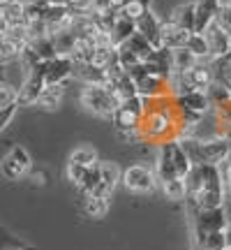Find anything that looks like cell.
<instances>
[{"label": "cell", "mask_w": 231, "mask_h": 250, "mask_svg": "<svg viewBox=\"0 0 231 250\" xmlns=\"http://www.w3.org/2000/svg\"><path fill=\"white\" fill-rule=\"evenodd\" d=\"M187 199L190 211L217 208L227 204V181L220 165H194L187 174Z\"/></svg>", "instance_id": "obj_1"}, {"label": "cell", "mask_w": 231, "mask_h": 250, "mask_svg": "<svg viewBox=\"0 0 231 250\" xmlns=\"http://www.w3.org/2000/svg\"><path fill=\"white\" fill-rule=\"evenodd\" d=\"M180 144L187 151L192 165H222L231 155V142L224 137H211V139L187 137Z\"/></svg>", "instance_id": "obj_2"}, {"label": "cell", "mask_w": 231, "mask_h": 250, "mask_svg": "<svg viewBox=\"0 0 231 250\" xmlns=\"http://www.w3.org/2000/svg\"><path fill=\"white\" fill-rule=\"evenodd\" d=\"M81 104L88 109L90 114L104 118V121H114L116 111L123 107V102L118 100V95L109 86H83Z\"/></svg>", "instance_id": "obj_3"}, {"label": "cell", "mask_w": 231, "mask_h": 250, "mask_svg": "<svg viewBox=\"0 0 231 250\" xmlns=\"http://www.w3.org/2000/svg\"><path fill=\"white\" fill-rule=\"evenodd\" d=\"M190 223H192V236H204V234L227 229V225H229L227 206L194 208V211H190Z\"/></svg>", "instance_id": "obj_4"}, {"label": "cell", "mask_w": 231, "mask_h": 250, "mask_svg": "<svg viewBox=\"0 0 231 250\" xmlns=\"http://www.w3.org/2000/svg\"><path fill=\"white\" fill-rule=\"evenodd\" d=\"M157 174L155 169L146 167V165H130L127 169L123 171V186L130 190V192H136V195H148L157 188Z\"/></svg>", "instance_id": "obj_5"}, {"label": "cell", "mask_w": 231, "mask_h": 250, "mask_svg": "<svg viewBox=\"0 0 231 250\" xmlns=\"http://www.w3.org/2000/svg\"><path fill=\"white\" fill-rule=\"evenodd\" d=\"M30 167H33V160H30V153L23 146H12L9 153L0 162V171H2V176L7 181H19L28 176Z\"/></svg>", "instance_id": "obj_6"}, {"label": "cell", "mask_w": 231, "mask_h": 250, "mask_svg": "<svg viewBox=\"0 0 231 250\" xmlns=\"http://www.w3.org/2000/svg\"><path fill=\"white\" fill-rule=\"evenodd\" d=\"M44 62H39L35 70L28 72L23 86L19 88V104H21V107H33V104H39V98H42V93H44V88H46Z\"/></svg>", "instance_id": "obj_7"}, {"label": "cell", "mask_w": 231, "mask_h": 250, "mask_svg": "<svg viewBox=\"0 0 231 250\" xmlns=\"http://www.w3.org/2000/svg\"><path fill=\"white\" fill-rule=\"evenodd\" d=\"M74 70H77V62L72 61L70 56H58L54 61H46L44 62L46 86H51V83H67V79L74 77Z\"/></svg>", "instance_id": "obj_8"}, {"label": "cell", "mask_w": 231, "mask_h": 250, "mask_svg": "<svg viewBox=\"0 0 231 250\" xmlns=\"http://www.w3.org/2000/svg\"><path fill=\"white\" fill-rule=\"evenodd\" d=\"M204 35L208 40V46H211V61L213 58H224V56L231 54V35L217 21H213L208 26V30H206Z\"/></svg>", "instance_id": "obj_9"}, {"label": "cell", "mask_w": 231, "mask_h": 250, "mask_svg": "<svg viewBox=\"0 0 231 250\" xmlns=\"http://www.w3.org/2000/svg\"><path fill=\"white\" fill-rule=\"evenodd\" d=\"M0 23L9 28H28L26 2L19 0H2L0 2Z\"/></svg>", "instance_id": "obj_10"}, {"label": "cell", "mask_w": 231, "mask_h": 250, "mask_svg": "<svg viewBox=\"0 0 231 250\" xmlns=\"http://www.w3.org/2000/svg\"><path fill=\"white\" fill-rule=\"evenodd\" d=\"M99 188L93 192V195H104V197H111L114 195V190L118 183H123V171L120 167L111 160H104L99 162Z\"/></svg>", "instance_id": "obj_11"}, {"label": "cell", "mask_w": 231, "mask_h": 250, "mask_svg": "<svg viewBox=\"0 0 231 250\" xmlns=\"http://www.w3.org/2000/svg\"><path fill=\"white\" fill-rule=\"evenodd\" d=\"M136 33H141L146 40H151V44L155 49H162V21L155 14H153V9H148L146 14H143L139 21H136Z\"/></svg>", "instance_id": "obj_12"}, {"label": "cell", "mask_w": 231, "mask_h": 250, "mask_svg": "<svg viewBox=\"0 0 231 250\" xmlns=\"http://www.w3.org/2000/svg\"><path fill=\"white\" fill-rule=\"evenodd\" d=\"M183 77L194 90H208V86L215 81V72L211 67V61H201L196 67L183 72Z\"/></svg>", "instance_id": "obj_13"}, {"label": "cell", "mask_w": 231, "mask_h": 250, "mask_svg": "<svg viewBox=\"0 0 231 250\" xmlns=\"http://www.w3.org/2000/svg\"><path fill=\"white\" fill-rule=\"evenodd\" d=\"M196 33H206L208 26L213 23L220 9H222V0H196Z\"/></svg>", "instance_id": "obj_14"}, {"label": "cell", "mask_w": 231, "mask_h": 250, "mask_svg": "<svg viewBox=\"0 0 231 250\" xmlns=\"http://www.w3.org/2000/svg\"><path fill=\"white\" fill-rule=\"evenodd\" d=\"M190 35H192V33L183 30L173 19L162 21V44L167 46V49H180V46H185Z\"/></svg>", "instance_id": "obj_15"}, {"label": "cell", "mask_w": 231, "mask_h": 250, "mask_svg": "<svg viewBox=\"0 0 231 250\" xmlns=\"http://www.w3.org/2000/svg\"><path fill=\"white\" fill-rule=\"evenodd\" d=\"M74 79H79L83 86H107L109 83V72L97 65H77L74 70Z\"/></svg>", "instance_id": "obj_16"}, {"label": "cell", "mask_w": 231, "mask_h": 250, "mask_svg": "<svg viewBox=\"0 0 231 250\" xmlns=\"http://www.w3.org/2000/svg\"><path fill=\"white\" fill-rule=\"evenodd\" d=\"M95 49H97V42H95L93 37L77 35V42H74V49H72L70 58L77 62V65H88V62H93Z\"/></svg>", "instance_id": "obj_17"}, {"label": "cell", "mask_w": 231, "mask_h": 250, "mask_svg": "<svg viewBox=\"0 0 231 250\" xmlns=\"http://www.w3.org/2000/svg\"><path fill=\"white\" fill-rule=\"evenodd\" d=\"M171 19H173V21H176L183 30H187V33H196V5H194V2L178 5V7L173 9Z\"/></svg>", "instance_id": "obj_18"}, {"label": "cell", "mask_w": 231, "mask_h": 250, "mask_svg": "<svg viewBox=\"0 0 231 250\" xmlns=\"http://www.w3.org/2000/svg\"><path fill=\"white\" fill-rule=\"evenodd\" d=\"M178 100H180L187 109H192V111L201 114V116L211 114V109H213L211 100H208V95H206V90H192V93H187L185 98H178Z\"/></svg>", "instance_id": "obj_19"}, {"label": "cell", "mask_w": 231, "mask_h": 250, "mask_svg": "<svg viewBox=\"0 0 231 250\" xmlns=\"http://www.w3.org/2000/svg\"><path fill=\"white\" fill-rule=\"evenodd\" d=\"M111 197H104V195H88L86 197V202H83V211L88 218H104L109 213V202Z\"/></svg>", "instance_id": "obj_20"}, {"label": "cell", "mask_w": 231, "mask_h": 250, "mask_svg": "<svg viewBox=\"0 0 231 250\" xmlns=\"http://www.w3.org/2000/svg\"><path fill=\"white\" fill-rule=\"evenodd\" d=\"M134 33H136V21L120 17L118 21H116L114 30H111V37H114V44H116V46H120V44H125V42H130Z\"/></svg>", "instance_id": "obj_21"}, {"label": "cell", "mask_w": 231, "mask_h": 250, "mask_svg": "<svg viewBox=\"0 0 231 250\" xmlns=\"http://www.w3.org/2000/svg\"><path fill=\"white\" fill-rule=\"evenodd\" d=\"M62 98H65V83H51V86H46L44 93H42V98H39V107L54 111V109L60 107Z\"/></svg>", "instance_id": "obj_22"}, {"label": "cell", "mask_w": 231, "mask_h": 250, "mask_svg": "<svg viewBox=\"0 0 231 250\" xmlns=\"http://www.w3.org/2000/svg\"><path fill=\"white\" fill-rule=\"evenodd\" d=\"M171 54H173V72H187V70H192V67H196L199 65V58H196L187 46H180V49H171Z\"/></svg>", "instance_id": "obj_23"}, {"label": "cell", "mask_w": 231, "mask_h": 250, "mask_svg": "<svg viewBox=\"0 0 231 250\" xmlns=\"http://www.w3.org/2000/svg\"><path fill=\"white\" fill-rule=\"evenodd\" d=\"M162 192L167 199L171 202H185L187 199V181L185 179H171V181H164L160 183Z\"/></svg>", "instance_id": "obj_24"}, {"label": "cell", "mask_w": 231, "mask_h": 250, "mask_svg": "<svg viewBox=\"0 0 231 250\" xmlns=\"http://www.w3.org/2000/svg\"><path fill=\"white\" fill-rule=\"evenodd\" d=\"M125 44L130 46V49H132L134 54L139 56V58H141L143 62L148 61V58H153V54L157 51V49H155V46L151 44V40H146V37H143L141 33H134L132 40H130V42H125Z\"/></svg>", "instance_id": "obj_25"}, {"label": "cell", "mask_w": 231, "mask_h": 250, "mask_svg": "<svg viewBox=\"0 0 231 250\" xmlns=\"http://www.w3.org/2000/svg\"><path fill=\"white\" fill-rule=\"evenodd\" d=\"M185 46L199 61H211V46H208V40H206L204 33H192Z\"/></svg>", "instance_id": "obj_26"}, {"label": "cell", "mask_w": 231, "mask_h": 250, "mask_svg": "<svg viewBox=\"0 0 231 250\" xmlns=\"http://www.w3.org/2000/svg\"><path fill=\"white\" fill-rule=\"evenodd\" d=\"M70 162H77V165H83V167H95L99 162V158L93 146H77L70 153Z\"/></svg>", "instance_id": "obj_27"}, {"label": "cell", "mask_w": 231, "mask_h": 250, "mask_svg": "<svg viewBox=\"0 0 231 250\" xmlns=\"http://www.w3.org/2000/svg\"><path fill=\"white\" fill-rule=\"evenodd\" d=\"M30 46L39 54L42 61H54V58H58V49H56V42L51 35H44V37H39V40H35V42H30Z\"/></svg>", "instance_id": "obj_28"}, {"label": "cell", "mask_w": 231, "mask_h": 250, "mask_svg": "<svg viewBox=\"0 0 231 250\" xmlns=\"http://www.w3.org/2000/svg\"><path fill=\"white\" fill-rule=\"evenodd\" d=\"M118 62H120V67H123L127 74H130L132 70H136L139 65H143V61L136 54H134V51L127 44H120V46H118Z\"/></svg>", "instance_id": "obj_29"}, {"label": "cell", "mask_w": 231, "mask_h": 250, "mask_svg": "<svg viewBox=\"0 0 231 250\" xmlns=\"http://www.w3.org/2000/svg\"><path fill=\"white\" fill-rule=\"evenodd\" d=\"M88 174H90V167H83V165H77V162H67V181H70L77 190L83 188Z\"/></svg>", "instance_id": "obj_30"}, {"label": "cell", "mask_w": 231, "mask_h": 250, "mask_svg": "<svg viewBox=\"0 0 231 250\" xmlns=\"http://www.w3.org/2000/svg\"><path fill=\"white\" fill-rule=\"evenodd\" d=\"M56 49H58V56H72V49H74V42H77V33L74 30H65V33H58L54 35Z\"/></svg>", "instance_id": "obj_31"}, {"label": "cell", "mask_w": 231, "mask_h": 250, "mask_svg": "<svg viewBox=\"0 0 231 250\" xmlns=\"http://www.w3.org/2000/svg\"><path fill=\"white\" fill-rule=\"evenodd\" d=\"M9 104H19V88L9 81L0 83V107H9Z\"/></svg>", "instance_id": "obj_32"}, {"label": "cell", "mask_w": 231, "mask_h": 250, "mask_svg": "<svg viewBox=\"0 0 231 250\" xmlns=\"http://www.w3.org/2000/svg\"><path fill=\"white\" fill-rule=\"evenodd\" d=\"M215 21H217V23H220V26H222L224 30H227V33L231 35V2H224Z\"/></svg>", "instance_id": "obj_33"}, {"label": "cell", "mask_w": 231, "mask_h": 250, "mask_svg": "<svg viewBox=\"0 0 231 250\" xmlns=\"http://www.w3.org/2000/svg\"><path fill=\"white\" fill-rule=\"evenodd\" d=\"M21 104H9V107H0V130H5L9 125V121L14 118V114L19 111Z\"/></svg>", "instance_id": "obj_34"}, {"label": "cell", "mask_w": 231, "mask_h": 250, "mask_svg": "<svg viewBox=\"0 0 231 250\" xmlns=\"http://www.w3.org/2000/svg\"><path fill=\"white\" fill-rule=\"evenodd\" d=\"M35 2H42V5H70V0H35Z\"/></svg>", "instance_id": "obj_35"}, {"label": "cell", "mask_w": 231, "mask_h": 250, "mask_svg": "<svg viewBox=\"0 0 231 250\" xmlns=\"http://www.w3.org/2000/svg\"><path fill=\"white\" fill-rule=\"evenodd\" d=\"M30 179H33V183H44V174H30Z\"/></svg>", "instance_id": "obj_36"}, {"label": "cell", "mask_w": 231, "mask_h": 250, "mask_svg": "<svg viewBox=\"0 0 231 250\" xmlns=\"http://www.w3.org/2000/svg\"><path fill=\"white\" fill-rule=\"evenodd\" d=\"M224 79L231 83V61H229V67H227V74H224Z\"/></svg>", "instance_id": "obj_37"}, {"label": "cell", "mask_w": 231, "mask_h": 250, "mask_svg": "<svg viewBox=\"0 0 231 250\" xmlns=\"http://www.w3.org/2000/svg\"><path fill=\"white\" fill-rule=\"evenodd\" d=\"M227 199H231V179L227 181Z\"/></svg>", "instance_id": "obj_38"}, {"label": "cell", "mask_w": 231, "mask_h": 250, "mask_svg": "<svg viewBox=\"0 0 231 250\" xmlns=\"http://www.w3.org/2000/svg\"><path fill=\"white\" fill-rule=\"evenodd\" d=\"M5 250H9V248H5ZM14 250H35V248H30V246H26V248H14Z\"/></svg>", "instance_id": "obj_39"}, {"label": "cell", "mask_w": 231, "mask_h": 250, "mask_svg": "<svg viewBox=\"0 0 231 250\" xmlns=\"http://www.w3.org/2000/svg\"><path fill=\"white\" fill-rule=\"evenodd\" d=\"M229 160H231V155H229Z\"/></svg>", "instance_id": "obj_40"}, {"label": "cell", "mask_w": 231, "mask_h": 250, "mask_svg": "<svg viewBox=\"0 0 231 250\" xmlns=\"http://www.w3.org/2000/svg\"><path fill=\"white\" fill-rule=\"evenodd\" d=\"M229 2H231V0H229Z\"/></svg>", "instance_id": "obj_41"}]
</instances>
